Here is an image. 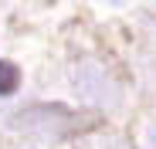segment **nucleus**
<instances>
[{"label": "nucleus", "mask_w": 156, "mask_h": 149, "mask_svg": "<svg viewBox=\"0 0 156 149\" xmlns=\"http://www.w3.org/2000/svg\"><path fill=\"white\" fill-rule=\"evenodd\" d=\"M20 85V71L14 61H0V95H10Z\"/></svg>", "instance_id": "obj_1"}]
</instances>
